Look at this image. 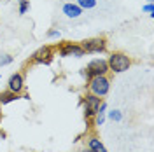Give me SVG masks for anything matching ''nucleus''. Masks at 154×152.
Returning <instances> with one entry per match:
<instances>
[{
  "label": "nucleus",
  "mask_w": 154,
  "mask_h": 152,
  "mask_svg": "<svg viewBox=\"0 0 154 152\" xmlns=\"http://www.w3.org/2000/svg\"><path fill=\"white\" fill-rule=\"evenodd\" d=\"M107 65H109V72L123 74L131 67V58L125 53H112L107 59Z\"/></svg>",
  "instance_id": "nucleus-1"
},
{
  "label": "nucleus",
  "mask_w": 154,
  "mask_h": 152,
  "mask_svg": "<svg viewBox=\"0 0 154 152\" xmlns=\"http://www.w3.org/2000/svg\"><path fill=\"white\" fill-rule=\"evenodd\" d=\"M88 87H89V93L95 96H103L110 91V81L107 75H96V77H91L88 79Z\"/></svg>",
  "instance_id": "nucleus-2"
},
{
  "label": "nucleus",
  "mask_w": 154,
  "mask_h": 152,
  "mask_svg": "<svg viewBox=\"0 0 154 152\" xmlns=\"http://www.w3.org/2000/svg\"><path fill=\"white\" fill-rule=\"evenodd\" d=\"M81 47L84 49V53L89 54H96V53H105L107 49V40L105 37H93V38H86L79 44Z\"/></svg>",
  "instance_id": "nucleus-3"
},
{
  "label": "nucleus",
  "mask_w": 154,
  "mask_h": 152,
  "mask_svg": "<svg viewBox=\"0 0 154 152\" xmlns=\"http://www.w3.org/2000/svg\"><path fill=\"white\" fill-rule=\"evenodd\" d=\"M103 100L100 98V96H95V95H86L84 96V100H82V103H84V117H86V121H91L96 114H98V107L102 103Z\"/></svg>",
  "instance_id": "nucleus-4"
},
{
  "label": "nucleus",
  "mask_w": 154,
  "mask_h": 152,
  "mask_svg": "<svg viewBox=\"0 0 154 152\" xmlns=\"http://www.w3.org/2000/svg\"><path fill=\"white\" fill-rule=\"evenodd\" d=\"M109 74V65H107L105 59L102 58H95L88 63L86 67V77L91 79V77H96V75H107Z\"/></svg>",
  "instance_id": "nucleus-5"
},
{
  "label": "nucleus",
  "mask_w": 154,
  "mask_h": 152,
  "mask_svg": "<svg viewBox=\"0 0 154 152\" xmlns=\"http://www.w3.org/2000/svg\"><path fill=\"white\" fill-rule=\"evenodd\" d=\"M53 56H54V51H53V47L44 46V47H40L37 53L32 56V61H33V63H37V65H51Z\"/></svg>",
  "instance_id": "nucleus-6"
},
{
  "label": "nucleus",
  "mask_w": 154,
  "mask_h": 152,
  "mask_svg": "<svg viewBox=\"0 0 154 152\" xmlns=\"http://www.w3.org/2000/svg\"><path fill=\"white\" fill-rule=\"evenodd\" d=\"M58 54H60V56H63V58H67V56H75V58L86 56L84 49L81 47L79 44H72V42H67V44H63L61 47L58 49Z\"/></svg>",
  "instance_id": "nucleus-7"
},
{
  "label": "nucleus",
  "mask_w": 154,
  "mask_h": 152,
  "mask_svg": "<svg viewBox=\"0 0 154 152\" xmlns=\"http://www.w3.org/2000/svg\"><path fill=\"white\" fill-rule=\"evenodd\" d=\"M7 89L16 93V95H21L23 89H25V77H23V74H19V72L12 74L9 77V81H7Z\"/></svg>",
  "instance_id": "nucleus-8"
},
{
  "label": "nucleus",
  "mask_w": 154,
  "mask_h": 152,
  "mask_svg": "<svg viewBox=\"0 0 154 152\" xmlns=\"http://www.w3.org/2000/svg\"><path fill=\"white\" fill-rule=\"evenodd\" d=\"M63 14H65L67 18L75 19V18H79V16L82 14V9H81L77 4H72V2H68V4H65V5H63Z\"/></svg>",
  "instance_id": "nucleus-9"
},
{
  "label": "nucleus",
  "mask_w": 154,
  "mask_h": 152,
  "mask_svg": "<svg viewBox=\"0 0 154 152\" xmlns=\"http://www.w3.org/2000/svg\"><path fill=\"white\" fill-rule=\"evenodd\" d=\"M88 149H91L93 152H109L98 136H89L88 138Z\"/></svg>",
  "instance_id": "nucleus-10"
},
{
  "label": "nucleus",
  "mask_w": 154,
  "mask_h": 152,
  "mask_svg": "<svg viewBox=\"0 0 154 152\" xmlns=\"http://www.w3.org/2000/svg\"><path fill=\"white\" fill-rule=\"evenodd\" d=\"M16 100H19V95H16V93H12V91H4V93H0V105H7L11 103V102H16Z\"/></svg>",
  "instance_id": "nucleus-11"
},
{
  "label": "nucleus",
  "mask_w": 154,
  "mask_h": 152,
  "mask_svg": "<svg viewBox=\"0 0 154 152\" xmlns=\"http://www.w3.org/2000/svg\"><path fill=\"white\" fill-rule=\"evenodd\" d=\"M105 117H109V119H110V121H114V123H121V121H123V112H121V110H117V108H114V110L107 112Z\"/></svg>",
  "instance_id": "nucleus-12"
},
{
  "label": "nucleus",
  "mask_w": 154,
  "mask_h": 152,
  "mask_svg": "<svg viewBox=\"0 0 154 152\" xmlns=\"http://www.w3.org/2000/svg\"><path fill=\"white\" fill-rule=\"evenodd\" d=\"M77 5L81 7V9H93L96 5V0H77Z\"/></svg>",
  "instance_id": "nucleus-13"
},
{
  "label": "nucleus",
  "mask_w": 154,
  "mask_h": 152,
  "mask_svg": "<svg viewBox=\"0 0 154 152\" xmlns=\"http://www.w3.org/2000/svg\"><path fill=\"white\" fill-rule=\"evenodd\" d=\"M30 9V0L19 2V14H26V11Z\"/></svg>",
  "instance_id": "nucleus-14"
},
{
  "label": "nucleus",
  "mask_w": 154,
  "mask_h": 152,
  "mask_svg": "<svg viewBox=\"0 0 154 152\" xmlns=\"http://www.w3.org/2000/svg\"><path fill=\"white\" fill-rule=\"evenodd\" d=\"M12 59H14V58L11 56V54H4V56L0 58V65H2V67H5V65H11V63H12Z\"/></svg>",
  "instance_id": "nucleus-15"
},
{
  "label": "nucleus",
  "mask_w": 154,
  "mask_h": 152,
  "mask_svg": "<svg viewBox=\"0 0 154 152\" xmlns=\"http://www.w3.org/2000/svg\"><path fill=\"white\" fill-rule=\"evenodd\" d=\"M142 9H144L145 12L149 14V18H154V7H152V2H147V4H145Z\"/></svg>",
  "instance_id": "nucleus-16"
},
{
  "label": "nucleus",
  "mask_w": 154,
  "mask_h": 152,
  "mask_svg": "<svg viewBox=\"0 0 154 152\" xmlns=\"http://www.w3.org/2000/svg\"><path fill=\"white\" fill-rule=\"evenodd\" d=\"M93 119H95V126H103V123H105V114H96Z\"/></svg>",
  "instance_id": "nucleus-17"
},
{
  "label": "nucleus",
  "mask_w": 154,
  "mask_h": 152,
  "mask_svg": "<svg viewBox=\"0 0 154 152\" xmlns=\"http://www.w3.org/2000/svg\"><path fill=\"white\" fill-rule=\"evenodd\" d=\"M48 37L49 38H60V37H61V32L56 30V28H53V30H49V32H48Z\"/></svg>",
  "instance_id": "nucleus-18"
},
{
  "label": "nucleus",
  "mask_w": 154,
  "mask_h": 152,
  "mask_svg": "<svg viewBox=\"0 0 154 152\" xmlns=\"http://www.w3.org/2000/svg\"><path fill=\"white\" fill-rule=\"evenodd\" d=\"M21 100H30V95H23V96H19Z\"/></svg>",
  "instance_id": "nucleus-19"
},
{
  "label": "nucleus",
  "mask_w": 154,
  "mask_h": 152,
  "mask_svg": "<svg viewBox=\"0 0 154 152\" xmlns=\"http://www.w3.org/2000/svg\"><path fill=\"white\" fill-rule=\"evenodd\" d=\"M81 152H93V150H91V149H88V147H86V149H82Z\"/></svg>",
  "instance_id": "nucleus-20"
},
{
  "label": "nucleus",
  "mask_w": 154,
  "mask_h": 152,
  "mask_svg": "<svg viewBox=\"0 0 154 152\" xmlns=\"http://www.w3.org/2000/svg\"><path fill=\"white\" fill-rule=\"evenodd\" d=\"M18 2H25V0H18Z\"/></svg>",
  "instance_id": "nucleus-21"
}]
</instances>
